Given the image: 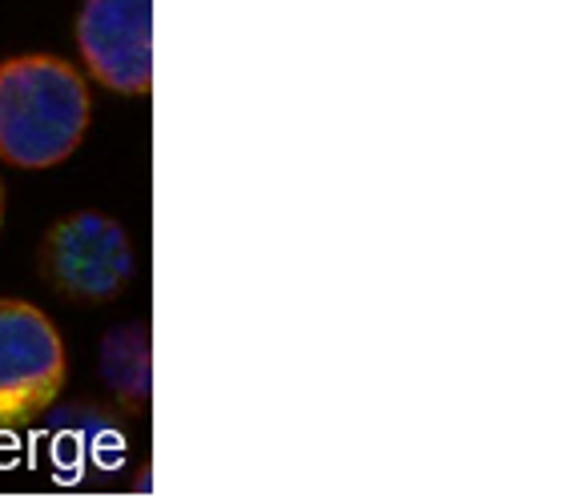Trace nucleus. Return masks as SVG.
<instances>
[{"mask_svg":"<svg viewBox=\"0 0 563 498\" xmlns=\"http://www.w3.org/2000/svg\"><path fill=\"white\" fill-rule=\"evenodd\" d=\"M93 121L89 85L69 60L12 57L0 65V157L21 169H53Z\"/></svg>","mask_w":563,"mask_h":498,"instance_id":"f257e3e1","label":"nucleus"},{"mask_svg":"<svg viewBox=\"0 0 563 498\" xmlns=\"http://www.w3.org/2000/svg\"><path fill=\"white\" fill-rule=\"evenodd\" d=\"M41 278L53 294L81 306L121 298L133 278L130 233L97 209L69 213L41 242Z\"/></svg>","mask_w":563,"mask_h":498,"instance_id":"f03ea898","label":"nucleus"},{"mask_svg":"<svg viewBox=\"0 0 563 498\" xmlns=\"http://www.w3.org/2000/svg\"><path fill=\"white\" fill-rule=\"evenodd\" d=\"M65 386V342L45 313L0 298V427H24L57 406Z\"/></svg>","mask_w":563,"mask_h":498,"instance_id":"7ed1b4c3","label":"nucleus"},{"mask_svg":"<svg viewBox=\"0 0 563 498\" xmlns=\"http://www.w3.org/2000/svg\"><path fill=\"white\" fill-rule=\"evenodd\" d=\"M77 48L97 81L113 93L153 89V0H85Z\"/></svg>","mask_w":563,"mask_h":498,"instance_id":"20e7f679","label":"nucleus"},{"mask_svg":"<svg viewBox=\"0 0 563 498\" xmlns=\"http://www.w3.org/2000/svg\"><path fill=\"white\" fill-rule=\"evenodd\" d=\"M48 446L60 463H69L65 475L77 478L81 471H101L109 475L113 466L125 458V430L121 418H113L109 410L93 402H73L60 414H48L45 422Z\"/></svg>","mask_w":563,"mask_h":498,"instance_id":"39448f33","label":"nucleus"},{"mask_svg":"<svg viewBox=\"0 0 563 498\" xmlns=\"http://www.w3.org/2000/svg\"><path fill=\"white\" fill-rule=\"evenodd\" d=\"M153 342L141 322L113 325L101 342V378L125 410L141 414L153 398Z\"/></svg>","mask_w":563,"mask_h":498,"instance_id":"423d86ee","label":"nucleus"},{"mask_svg":"<svg viewBox=\"0 0 563 498\" xmlns=\"http://www.w3.org/2000/svg\"><path fill=\"white\" fill-rule=\"evenodd\" d=\"M121 498H153V478H150V471H141V475L133 478L130 487L121 490Z\"/></svg>","mask_w":563,"mask_h":498,"instance_id":"0eeeda50","label":"nucleus"},{"mask_svg":"<svg viewBox=\"0 0 563 498\" xmlns=\"http://www.w3.org/2000/svg\"><path fill=\"white\" fill-rule=\"evenodd\" d=\"M0 225H4V181H0Z\"/></svg>","mask_w":563,"mask_h":498,"instance_id":"6e6552de","label":"nucleus"}]
</instances>
